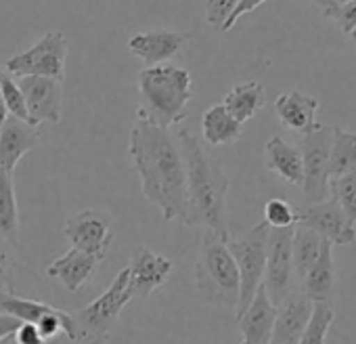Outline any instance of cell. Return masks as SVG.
<instances>
[{
  "label": "cell",
  "mask_w": 356,
  "mask_h": 344,
  "mask_svg": "<svg viewBox=\"0 0 356 344\" xmlns=\"http://www.w3.org/2000/svg\"><path fill=\"white\" fill-rule=\"evenodd\" d=\"M268 229L270 227L262 221L254 229H250L245 235L227 242V248L231 256L235 258V265L239 271V300H237L235 317H239L248 308L256 290L264 281Z\"/></svg>",
  "instance_id": "8992f818"
},
{
  "label": "cell",
  "mask_w": 356,
  "mask_h": 344,
  "mask_svg": "<svg viewBox=\"0 0 356 344\" xmlns=\"http://www.w3.org/2000/svg\"><path fill=\"white\" fill-rule=\"evenodd\" d=\"M0 344H15V342H13V336H9V338H3V340H0Z\"/></svg>",
  "instance_id": "f35d334b"
},
{
  "label": "cell",
  "mask_w": 356,
  "mask_h": 344,
  "mask_svg": "<svg viewBox=\"0 0 356 344\" xmlns=\"http://www.w3.org/2000/svg\"><path fill=\"white\" fill-rule=\"evenodd\" d=\"M356 170V134L333 128L329 151V181Z\"/></svg>",
  "instance_id": "484cf974"
},
{
  "label": "cell",
  "mask_w": 356,
  "mask_h": 344,
  "mask_svg": "<svg viewBox=\"0 0 356 344\" xmlns=\"http://www.w3.org/2000/svg\"><path fill=\"white\" fill-rule=\"evenodd\" d=\"M333 128L318 124L312 132L302 136V170H304V200L318 204L329 198V151Z\"/></svg>",
  "instance_id": "ba28073f"
},
{
  "label": "cell",
  "mask_w": 356,
  "mask_h": 344,
  "mask_svg": "<svg viewBox=\"0 0 356 344\" xmlns=\"http://www.w3.org/2000/svg\"><path fill=\"white\" fill-rule=\"evenodd\" d=\"M176 141L185 162V225L206 227V231L229 242L227 196L231 181L225 175L222 164L204 149L200 139L187 126H178Z\"/></svg>",
  "instance_id": "7a4b0ae2"
},
{
  "label": "cell",
  "mask_w": 356,
  "mask_h": 344,
  "mask_svg": "<svg viewBox=\"0 0 356 344\" xmlns=\"http://www.w3.org/2000/svg\"><path fill=\"white\" fill-rule=\"evenodd\" d=\"M70 38L63 32H49L28 51L13 55L5 63V72L15 78H53L63 82Z\"/></svg>",
  "instance_id": "52a82bcc"
},
{
  "label": "cell",
  "mask_w": 356,
  "mask_h": 344,
  "mask_svg": "<svg viewBox=\"0 0 356 344\" xmlns=\"http://www.w3.org/2000/svg\"><path fill=\"white\" fill-rule=\"evenodd\" d=\"M0 99H3V103H5V107H7L11 118H17L22 122L32 124L28 107H26V99H24V93L19 88V84L3 68H0Z\"/></svg>",
  "instance_id": "f1b7e54d"
},
{
  "label": "cell",
  "mask_w": 356,
  "mask_h": 344,
  "mask_svg": "<svg viewBox=\"0 0 356 344\" xmlns=\"http://www.w3.org/2000/svg\"><path fill=\"white\" fill-rule=\"evenodd\" d=\"M128 271V286L132 292V298H147L157 288H161L172 271V260L153 252L147 246H136L130 254Z\"/></svg>",
  "instance_id": "4fadbf2b"
},
{
  "label": "cell",
  "mask_w": 356,
  "mask_h": 344,
  "mask_svg": "<svg viewBox=\"0 0 356 344\" xmlns=\"http://www.w3.org/2000/svg\"><path fill=\"white\" fill-rule=\"evenodd\" d=\"M40 141L38 126H32L28 122H22L17 118H11L0 128V166L7 172H15L17 164L26 153H30Z\"/></svg>",
  "instance_id": "e0dca14e"
},
{
  "label": "cell",
  "mask_w": 356,
  "mask_h": 344,
  "mask_svg": "<svg viewBox=\"0 0 356 344\" xmlns=\"http://www.w3.org/2000/svg\"><path fill=\"white\" fill-rule=\"evenodd\" d=\"M19 88L26 99V107L34 126L38 124H57L63 111V82L53 78L28 76L19 78Z\"/></svg>",
  "instance_id": "7c38bea8"
},
{
  "label": "cell",
  "mask_w": 356,
  "mask_h": 344,
  "mask_svg": "<svg viewBox=\"0 0 356 344\" xmlns=\"http://www.w3.org/2000/svg\"><path fill=\"white\" fill-rule=\"evenodd\" d=\"M327 17H333L346 34L356 32V0H350V3H343V5H337L333 11L327 13Z\"/></svg>",
  "instance_id": "d6a6232c"
},
{
  "label": "cell",
  "mask_w": 356,
  "mask_h": 344,
  "mask_svg": "<svg viewBox=\"0 0 356 344\" xmlns=\"http://www.w3.org/2000/svg\"><path fill=\"white\" fill-rule=\"evenodd\" d=\"M275 317H277V306L268 298L262 283L256 290L248 308L237 317V325L241 329V344H270Z\"/></svg>",
  "instance_id": "2e32d148"
},
{
  "label": "cell",
  "mask_w": 356,
  "mask_h": 344,
  "mask_svg": "<svg viewBox=\"0 0 356 344\" xmlns=\"http://www.w3.org/2000/svg\"><path fill=\"white\" fill-rule=\"evenodd\" d=\"M140 109L161 128L185 122L191 101V74L178 65H153L138 74Z\"/></svg>",
  "instance_id": "3957f363"
},
{
  "label": "cell",
  "mask_w": 356,
  "mask_h": 344,
  "mask_svg": "<svg viewBox=\"0 0 356 344\" xmlns=\"http://www.w3.org/2000/svg\"><path fill=\"white\" fill-rule=\"evenodd\" d=\"M312 3H314V5H318V7H323V9H325V15L337 7V0H312Z\"/></svg>",
  "instance_id": "8d00e7d4"
},
{
  "label": "cell",
  "mask_w": 356,
  "mask_h": 344,
  "mask_svg": "<svg viewBox=\"0 0 356 344\" xmlns=\"http://www.w3.org/2000/svg\"><path fill=\"white\" fill-rule=\"evenodd\" d=\"M208 344H212V342H208Z\"/></svg>",
  "instance_id": "b9f144b4"
},
{
  "label": "cell",
  "mask_w": 356,
  "mask_h": 344,
  "mask_svg": "<svg viewBox=\"0 0 356 344\" xmlns=\"http://www.w3.org/2000/svg\"><path fill=\"white\" fill-rule=\"evenodd\" d=\"M222 105L227 107V111L239 122V124H245L248 120H252L264 105H266V93H264V86L256 80H250V82H243V84H237L233 86Z\"/></svg>",
  "instance_id": "603a6c76"
},
{
  "label": "cell",
  "mask_w": 356,
  "mask_h": 344,
  "mask_svg": "<svg viewBox=\"0 0 356 344\" xmlns=\"http://www.w3.org/2000/svg\"><path fill=\"white\" fill-rule=\"evenodd\" d=\"M237 3H239V0H208V5H206V22L212 28L222 32V28L229 22V17L233 15Z\"/></svg>",
  "instance_id": "4dcf8cb0"
},
{
  "label": "cell",
  "mask_w": 356,
  "mask_h": 344,
  "mask_svg": "<svg viewBox=\"0 0 356 344\" xmlns=\"http://www.w3.org/2000/svg\"><path fill=\"white\" fill-rule=\"evenodd\" d=\"M343 3H350V0H337V5H343Z\"/></svg>",
  "instance_id": "60d3db41"
},
{
  "label": "cell",
  "mask_w": 356,
  "mask_h": 344,
  "mask_svg": "<svg viewBox=\"0 0 356 344\" xmlns=\"http://www.w3.org/2000/svg\"><path fill=\"white\" fill-rule=\"evenodd\" d=\"M101 263L103 258L72 248L47 267V275L51 279H57L67 292H78L84 283L92 279Z\"/></svg>",
  "instance_id": "ac0fdd59"
},
{
  "label": "cell",
  "mask_w": 356,
  "mask_h": 344,
  "mask_svg": "<svg viewBox=\"0 0 356 344\" xmlns=\"http://www.w3.org/2000/svg\"><path fill=\"white\" fill-rule=\"evenodd\" d=\"M266 153V168L279 175L289 185H302L304 170H302V153L298 147L289 145L279 134L270 136L264 145Z\"/></svg>",
  "instance_id": "44dd1931"
},
{
  "label": "cell",
  "mask_w": 356,
  "mask_h": 344,
  "mask_svg": "<svg viewBox=\"0 0 356 344\" xmlns=\"http://www.w3.org/2000/svg\"><path fill=\"white\" fill-rule=\"evenodd\" d=\"M9 120V111H7V107H5V103H3V99H0V128L5 126V122Z\"/></svg>",
  "instance_id": "74e56055"
},
{
  "label": "cell",
  "mask_w": 356,
  "mask_h": 344,
  "mask_svg": "<svg viewBox=\"0 0 356 344\" xmlns=\"http://www.w3.org/2000/svg\"><path fill=\"white\" fill-rule=\"evenodd\" d=\"M316 111H318V99L304 95L300 91H287L275 99V114L281 120V124L287 126L289 130L300 132L302 136L318 126Z\"/></svg>",
  "instance_id": "d6986e66"
},
{
  "label": "cell",
  "mask_w": 356,
  "mask_h": 344,
  "mask_svg": "<svg viewBox=\"0 0 356 344\" xmlns=\"http://www.w3.org/2000/svg\"><path fill=\"white\" fill-rule=\"evenodd\" d=\"M293 229H268L266 244V269H264V290L268 298L279 306L291 292L296 283L293 260H291V240Z\"/></svg>",
  "instance_id": "9c48e42d"
},
{
  "label": "cell",
  "mask_w": 356,
  "mask_h": 344,
  "mask_svg": "<svg viewBox=\"0 0 356 344\" xmlns=\"http://www.w3.org/2000/svg\"><path fill=\"white\" fill-rule=\"evenodd\" d=\"M350 36H352V42H354V45H356V32H352V34H350Z\"/></svg>",
  "instance_id": "ab89813d"
},
{
  "label": "cell",
  "mask_w": 356,
  "mask_h": 344,
  "mask_svg": "<svg viewBox=\"0 0 356 344\" xmlns=\"http://www.w3.org/2000/svg\"><path fill=\"white\" fill-rule=\"evenodd\" d=\"M13 342L15 344H49L40 336L38 327L32 325V323H19V327L13 331Z\"/></svg>",
  "instance_id": "836d02e7"
},
{
  "label": "cell",
  "mask_w": 356,
  "mask_h": 344,
  "mask_svg": "<svg viewBox=\"0 0 356 344\" xmlns=\"http://www.w3.org/2000/svg\"><path fill=\"white\" fill-rule=\"evenodd\" d=\"M298 225L312 229L316 235L331 242L333 246H350L356 242L354 227L348 225L341 208L333 198L298 210Z\"/></svg>",
  "instance_id": "8fae6325"
},
{
  "label": "cell",
  "mask_w": 356,
  "mask_h": 344,
  "mask_svg": "<svg viewBox=\"0 0 356 344\" xmlns=\"http://www.w3.org/2000/svg\"><path fill=\"white\" fill-rule=\"evenodd\" d=\"M264 223L270 229H287V227H296L298 225V210L281 200V198H273L264 204Z\"/></svg>",
  "instance_id": "f546056e"
},
{
  "label": "cell",
  "mask_w": 356,
  "mask_h": 344,
  "mask_svg": "<svg viewBox=\"0 0 356 344\" xmlns=\"http://www.w3.org/2000/svg\"><path fill=\"white\" fill-rule=\"evenodd\" d=\"M197 296L214 306L237 308L239 300V271L231 256L227 242L206 231L195 263Z\"/></svg>",
  "instance_id": "277c9868"
},
{
  "label": "cell",
  "mask_w": 356,
  "mask_h": 344,
  "mask_svg": "<svg viewBox=\"0 0 356 344\" xmlns=\"http://www.w3.org/2000/svg\"><path fill=\"white\" fill-rule=\"evenodd\" d=\"M19 323H22V321H17V319L11 317V315H0V340L13 336V331L19 327Z\"/></svg>",
  "instance_id": "d590c367"
},
{
  "label": "cell",
  "mask_w": 356,
  "mask_h": 344,
  "mask_svg": "<svg viewBox=\"0 0 356 344\" xmlns=\"http://www.w3.org/2000/svg\"><path fill=\"white\" fill-rule=\"evenodd\" d=\"M266 0H239L237 3V7H235V11H233V15L229 17V22L225 24V28H222V32H229L243 15H248V13H252L254 9H258L260 5H264Z\"/></svg>",
  "instance_id": "e575fe53"
},
{
  "label": "cell",
  "mask_w": 356,
  "mask_h": 344,
  "mask_svg": "<svg viewBox=\"0 0 356 344\" xmlns=\"http://www.w3.org/2000/svg\"><path fill=\"white\" fill-rule=\"evenodd\" d=\"M0 240L19 246V208L15 196V177L0 166Z\"/></svg>",
  "instance_id": "7402d4cb"
},
{
  "label": "cell",
  "mask_w": 356,
  "mask_h": 344,
  "mask_svg": "<svg viewBox=\"0 0 356 344\" xmlns=\"http://www.w3.org/2000/svg\"><path fill=\"white\" fill-rule=\"evenodd\" d=\"M187 40H189L187 34L174 30H151V32L134 34L128 40V51L134 57H138L143 63H147V68H153L174 59L187 45Z\"/></svg>",
  "instance_id": "5bb4252c"
},
{
  "label": "cell",
  "mask_w": 356,
  "mask_h": 344,
  "mask_svg": "<svg viewBox=\"0 0 356 344\" xmlns=\"http://www.w3.org/2000/svg\"><path fill=\"white\" fill-rule=\"evenodd\" d=\"M329 194L341 208L350 227L356 223V170L329 181Z\"/></svg>",
  "instance_id": "83f0119b"
},
{
  "label": "cell",
  "mask_w": 356,
  "mask_h": 344,
  "mask_svg": "<svg viewBox=\"0 0 356 344\" xmlns=\"http://www.w3.org/2000/svg\"><path fill=\"white\" fill-rule=\"evenodd\" d=\"M333 288H335V265H333V244L323 240L321 254L306 277L300 281V292L312 302H329L333 304Z\"/></svg>",
  "instance_id": "ffe728a7"
},
{
  "label": "cell",
  "mask_w": 356,
  "mask_h": 344,
  "mask_svg": "<svg viewBox=\"0 0 356 344\" xmlns=\"http://www.w3.org/2000/svg\"><path fill=\"white\" fill-rule=\"evenodd\" d=\"M13 273H15V258L9 252L7 242L0 240V292H15Z\"/></svg>",
  "instance_id": "1f68e13d"
},
{
  "label": "cell",
  "mask_w": 356,
  "mask_h": 344,
  "mask_svg": "<svg viewBox=\"0 0 356 344\" xmlns=\"http://www.w3.org/2000/svg\"><path fill=\"white\" fill-rule=\"evenodd\" d=\"M202 132L210 145H231L241 136L243 124H239L222 103H216L204 114Z\"/></svg>",
  "instance_id": "cb8c5ba5"
},
{
  "label": "cell",
  "mask_w": 356,
  "mask_h": 344,
  "mask_svg": "<svg viewBox=\"0 0 356 344\" xmlns=\"http://www.w3.org/2000/svg\"><path fill=\"white\" fill-rule=\"evenodd\" d=\"M130 300L132 292L128 286V271L122 269L99 298L74 315L76 344H107L118 317Z\"/></svg>",
  "instance_id": "5b68a950"
},
{
  "label": "cell",
  "mask_w": 356,
  "mask_h": 344,
  "mask_svg": "<svg viewBox=\"0 0 356 344\" xmlns=\"http://www.w3.org/2000/svg\"><path fill=\"white\" fill-rule=\"evenodd\" d=\"M128 153L145 200L161 210L163 221H183L187 202L185 162L170 128L157 126L138 107L130 128Z\"/></svg>",
  "instance_id": "6da1fadb"
},
{
  "label": "cell",
  "mask_w": 356,
  "mask_h": 344,
  "mask_svg": "<svg viewBox=\"0 0 356 344\" xmlns=\"http://www.w3.org/2000/svg\"><path fill=\"white\" fill-rule=\"evenodd\" d=\"M314 302L302 292H291L279 306L273 325L270 344H298L312 315Z\"/></svg>",
  "instance_id": "9a60e30c"
},
{
  "label": "cell",
  "mask_w": 356,
  "mask_h": 344,
  "mask_svg": "<svg viewBox=\"0 0 356 344\" xmlns=\"http://www.w3.org/2000/svg\"><path fill=\"white\" fill-rule=\"evenodd\" d=\"M63 233L72 248L105 258L113 240L111 219L101 210H82L63 223Z\"/></svg>",
  "instance_id": "30bf717a"
},
{
  "label": "cell",
  "mask_w": 356,
  "mask_h": 344,
  "mask_svg": "<svg viewBox=\"0 0 356 344\" xmlns=\"http://www.w3.org/2000/svg\"><path fill=\"white\" fill-rule=\"evenodd\" d=\"M333 321H335L333 304H329V302H314L310 321H308V325H306V329H304V334H302L298 344H325Z\"/></svg>",
  "instance_id": "4316f807"
},
{
  "label": "cell",
  "mask_w": 356,
  "mask_h": 344,
  "mask_svg": "<svg viewBox=\"0 0 356 344\" xmlns=\"http://www.w3.org/2000/svg\"><path fill=\"white\" fill-rule=\"evenodd\" d=\"M321 244L323 237L316 235L312 229L296 225L293 229V240H291V260H293V273L296 281H302L306 273L312 269L321 254Z\"/></svg>",
  "instance_id": "d4e9b609"
}]
</instances>
